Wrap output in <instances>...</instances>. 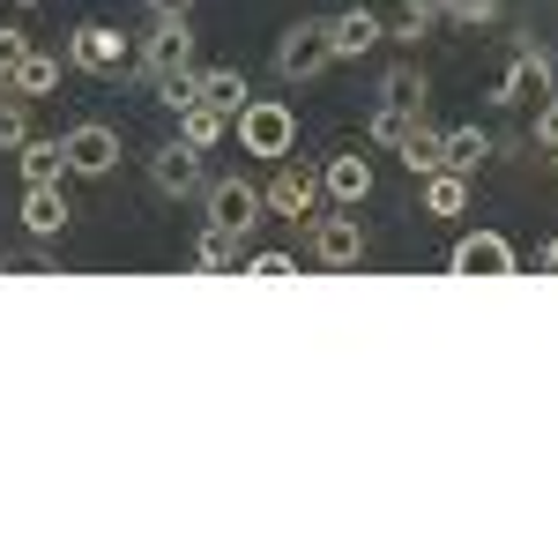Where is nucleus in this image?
Listing matches in <instances>:
<instances>
[{
    "mask_svg": "<svg viewBox=\"0 0 558 558\" xmlns=\"http://www.w3.org/2000/svg\"><path fill=\"white\" fill-rule=\"evenodd\" d=\"M31 52V31H15V23H0V75H15V60Z\"/></svg>",
    "mask_w": 558,
    "mask_h": 558,
    "instance_id": "29",
    "label": "nucleus"
},
{
    "mask_svg": "<svg viewBox=\"0 0 558 558\" xmlns=\"http://www.w3.org/2000/svg\"><path fill=\"white\" fill-rule=\"evenodd\" d=\"M202 209H209V223H223V231L246 239L260 216H268V202H260L254 179H209V186H202Z\"/></svg>",
    "mask_w": 558,
    "mask_h": 558,
    "instance_id": "4",
    "label": "nucleus"
},
{
    "mask_svg": "<svg viewBox=\"0 0 558 558\" xmlns=\"http://www.w3.org/2000/svg\"><path fill=\"white\" fill-rule=\"evenodd\" d=\"M260 202H268V216H320V179L305 172L299 157H276V179L260 186Z\"/></svg>",
    "mask_w": 558,
    "mask_h": 558,
    "instance_id": "6",
    "label": "nucleus"
},
{
    "mask_svg": "<svg viewBox=\"0 0 558 558\" xmlns=\"http://www.w3.org/2000/svg\"><path fill=\"white\" fill-rule=\"evenodd\" d=\"M157 105H194V68H179V75H157Z\"/></svg>",
    "mask_w": 558,
    "mask_h": 558,
    "instance_id": "28",
    "label": "nucleus"
},
{
    "mask_svg": "<svg viewBox=\"0 0 558 558\" xmlns=\"http://www.w3.org/2000/svg\"><path fill=\"white\" fill-rule=\"evenodd\" d=\"M194 268H202V276H223V268H239V231L209 223V231L194 239Z\"/></svg>",
    "mask_w": 558,
    "mask_h": 558,
    "instance_id": "20",
    "label": "nucleus"
},
{
    "mask_svg": "<svg viewBox=\"0 0 558 558\" xmlns=\"http://www.w3.org/2000/svg\"><path fill=\"white\" fill-rule=\"evenodd\" d=\"M380 105H402V112H425V75L402 60V68H387L380 75Z\"/></svg>",
    "mask_w": 558,
    "mask_h": 558,
    "instance_id": "22",
    "label": "nucleus"
},
{
    "mask_svg": "<svg viewBox=\"0 0 558 558\" xmlns=\"http://www.w3.org/2000/svg\"><path fill=\"white\" fill-rule=\"evenodd\" d=\"M551 172H558V149H551Z\"/></svg>",
    "mask_w": 558,
    "mask_h": 558,
    "instance_id": "36",
    "label": "nucleus"
},
{
    "mask_svg": "<svg viewBox=\"0 0 558 558\" xmlns=\"http://www.w3.org/2000/svg\"><path fill=\"white\" fill-rule=\"evenodd\" d=\"M484 157H492V134L484 128H439V165H447V172L470 179Z\"/></svg>",
    "mask_w": 558,
    "mask_h": 558,
    "instance_id": "16",
    "label": "nucleus"
},
{
    "mask_svg": "<svg viewBox=\"0 0 558 558\" xmlns=\"http://www.w3.org/2000/svg\"><path fill=\"white\" fill-rule=\"evenodd\" d=\"M328 60H336V45H328V23H313V15L276 38V75H283V83H313Z\"/></svg>",
    "mask_w": 558,
    "mask_h": 558,
    "instance_id": "2",
    "label": "nucleus"
},
{
    "mask_svg": "<svg viewBox=\"0 0 558 558\" xmlns=\"http://www.w3.org/2000/svg\"><path fill=\"white\" fill-rule=\"evenodd\" d=\"M60 149H68V172H75V179H112V172H120V134L105 128V120L68 128V134H60Z\"/></svg>",
    "mask_w": 558,
    "mask_h": 558,
    "instance_id": "3",
    "label": "nucleus"
},
{
    "mask_svg": "<svg viewBox=\"0 0 558 558\" xmlns=\"http://www.w3.org/2000/svg\"><path fill=\"white\" fill-rule=\"evenodd\" d=\"M499 105H529V97H551V52L544 45H521L514 68L499 75V89H492Z\"/></svg>",
    "mask_w": 558,
    "mask_h": 558,
    "instance_id": "11",
    "label": "nucleus"
},
{
    "mask_svg": "<svg viewBox=\"0 0 558 558\" xmlns=\"http://www.w3.org/2000/svg\"><path fill=\"white\" fill-rule=\"evenodd\" d=\"M149 186H157L165 202L202 194V186H209V179H202V149H194V142H165V149L149 157Z\"/></svg>",
    "mask_w": 558,
    "mask_h": 558,
    "instance_id": "10",
    "label": "nucleus"
},
{
    "mask_svg": "<svg viewBox=\"0 0 558 558\" xmlns=\"http://www.w3.org/2000/svg\"><path fill=\"white\" fill-rule=\"evenodd\" d=\"M514 239L507 231H470V239H454V254H447V276H514Z\"/></svg>",
    "mask_w": 558,
    "mask_h": 558,
    "instance_id": "8",
    "label": "nucleus"
},
{
    "mask_svg": "<svg viewBox=\"0 0 558 558\" xmlns=\"http://www.w3.org/2000/svg\"><path fill=\"white\" fill-rule=\"evenodd\" d=\"M68 194H60V179H45V186H23V231L31 239H60L68 231Z\"/></svg>",
    "mask_w": 558,
    "mask_h": 558,
    "instance_id": "12",
    "label": "nucleus"
},
{
    "mask_svg": "<svg viewBox=\"0 0 558 558\" xmlns=\"http://www.w3.org/2000/svg\"><path fill=\"white\" fill-rule=\"evenodd\" d=\"M68 68H83V75H120V68H128L120 23H83V31L68 38Z\"/></svg>",
    "mask_w": 558,
    "mask_h": 558,
    "instance_id": "9",
    "label": "nucleus"
},
{
    "mask_svg": "<svg viewBox=\"0 0 558 558\" xmlns=\"http://www.w3.org/2000/svg\"><path fill=\"white\" fill-rule=\"evenodd\" d=\"M425 209L432 216H462V209H470V179L447 172V165H439V172H425Z\"/></svg>",
    "mask_w": 558,
    "mask_h": 558,
    "instance_id": "21",
    "label": "nucleus"
},
{
    "mask_svg": "<svg viewBox=\"0 0 558 558\" xmlns=\"http://www.w3.org/2000/svg\"><path fill=\"white\" fill-rule=\"evenodd\" d=\"M0 97H8V75H0Z\"/></svg>",
    "mask_w": 558,
    "mask_h": 558,
    "instance_id": "35",
    "label": "nucleus"
},
{
    "mask_svg": "<svg viewBox=\"0 0 558 558\" xmlns=\"http://www.w3.org/2000/svg\"><path fill=\"white\" fill-rule=\"evenodd\" d=\"M23 142H31V97L8 89V97H0V157H15Z\"/></svg>",
    "mask_w": 558,
    "mask_h": 558,
    "instance_id": "23",
    "label": "nucleus"
},
{
    "mask_svg": "<svg viewBox=\"0 0 558 558\" xmlns=\"http://www.w3.org/2000/svg\"><path fill=\"white\" fill-rule=\"evenodd\" d=\"M402 165H410L417 179L439 172V128H432V120H417V128L402 134Z\"/></svg>",
    "mask_w": 558,
    "mask_h": 558,
    "instance_id": "24",
    "label": "nucleus"
},
{
    "mask_svg": "<svg viewBox=\"0 0 558 558\" xmlns=\"http://www.w3.org/2000/svg\"><path fill=\"white\" fill-rule=\"evenodd\" d=\"M544 276H558V239H551V246H544Z\"/></svg>",
    "mask_w": 558,
    "mask_h": 558,
    "instance_id": "33",
    "label": "nucleus"
},
{
    "mask_svg": "<svg viewBox=\"0 0 558 558\" xmlns=\"http://www.w3.org/2000/svg\"><path fill=\"white\" fill-rule=\"evenodd\" d=\"M179 68H194V23L186 15H157V31L142 38V75L157 83V75H179Z\"/></svg>",
    "mask_w": 558,
    "mask_h": 558,
    "instance_id": "7",
    "label": "nucleus"
},
{
    "mask_svg": "<svg viewBox=\"0 0 558 558\" xmlns=\"http://www.w3.org/2000/svg\"><path fill=\"white\" fill-rule=\"evenodd\" d=\"M15 8H38V0H15Z\"/></svg>",
    "mask_w": 558,
    "mask_h": 558,
    "instance_id": "34",
    "label": "nucleus"
},
{
    "mask_svg": "<svg viewBox=\"0 0 558 558\" xmlns=\"http://www.w3.org/2000/svg\"><path fill=\"white\" fill-rule=\"evenodd\" d=\"M149 15H194V0H142Z\"/></svg>",
    "mask_w": 558,
    "mask_h": 558,
    "instance_id": "32",
    "label": "nucleus"
},
{
    "mask_svg": "<svg viewBox=\"0 0 558 558\" xmlns=\"http://www.w3.org/2000/svg\"><path fill=\"white\" fill-rule=\"evenodd\" d=\"M231 134H239L246 157H291L299 149V112L283 97H246V112L231 120Z\"/></svg>",
    "mask_w": 558,
    "mask_h": 558,
    "instance_id": "1",
    "label": "nucleus"
},
{
    "mask_svg": "<svg viewBox=\"0 0 558 558\" xmlns=\"http://www.w3.org/2000/svg\"><path fill=\"white\" fill-rule=\"evenodd\" d=\"M179 142H194V149L209 157V149L231 142V120H223L216 105H179Z\"/></svg>",
    "mask_w": 558,
    "mask_h": 558,
    "instance_id": "18",
    "label": "nucleus"
},
{
    "mask_svg": "<svg viewBox=\"0 0 558 558\" xmlns=\"http://www.w3.org/2000/svg\"><path fill=\"white\" fill-rule=\"evenodd\" d=\"M320 194H328L336 209H357V202L373 194V165H365L357 149H343V157H328V172H320Z\"/></svg>",
    "mask_w": 558,
    "mask_h": 558,
    "instance_id": "13",
    "label": "nucleus"
},
{
    "mask_svg": "<svg viewBox=\"0 0 558 558\" xmlns=\"http://www.w3.org/2000/svg\"><path fill=\"white\" fill-rule=\"evenodd\" d=\"M417 120H425V112H402V105H380V112H373V142H380V149H402V134L417 128Z\"/></svg>",
    "mask_w": 558,
    "mask_h": 558,
    "instance_id": "26",
    "label": "nucleus"
},
{
    "mask_svg": "<svg viewBox=\"0 0 558 558\" xmlns=\"http://www.w3.org/2000/svg\"><path fill=\"white\" fill-rule=\"evenodd\" d=\"M313 268H357L365 260V223L350 209H336V216H313Z\"/></svg>",
    "mask_w": 558,
    "mask_h": 558,
    "instance_id": "5",
    "label": "nucleus"
},
{
    "mask_svg": "<svg viewBox=\"0 0 558 558\" xmlns=\"http://www.w3.org/2000/svg\"><path fill=\"white\" fill-rule=\"evenodd\" d=\"M439 15H447V0H402V15H395V38H425L432 23H439Z\"/></svg>",
    "mask_w": 558,
    "mask_h": 558,
    "instance_id": "25",
    "label": "nucleus"
},
{
    "mask_svg": "<svg viewBox=\"0 0 558 558\" xmlns=\"http://www.w3.org/2000/svg\"><path fill=\"white\" fill-rule=\"evenodd\" d=\"M387 38V23L373 8H343V15H328V45H336V60H357V52H373Z\"/></svg>",
    "mask_w": 558,
    "mask_h": 558,
    "instance_id": "14",
    "label": "nucleus"
},
{
    "mask_svg": "<svg viewBox=\"0 0 558 558\" xmlns=\"http://www.w3.org/2000/svg\"><path fill=\"white\" fill-rule=\"evenodd\" d=\"M246 97H254V89H246L239 68H194V105H216L223 120H239V112H246Z\"/></svg>",
    "mask_w": 558,
    "mask_h": 558,
    "instance_id": "15",
    "label": "nucleus"
},
{
    "mask_svg": "<svg viewBox=\"0 0 558 558\" xmlns=\"http://www.w3.org/2000/svg\"><path fill=\"white\" fill-rule=\"evenodd\" d=\"M15 165H23V186H45V179L68 172V149H60L52 134H31V142L15 149Z\"/></svg>",
    "mask_w": 558,
    "mask_h": 558,
    "instance_id": "19",
    "label": "nucleus"
},
{
    "mask_svg": "<svg viewBox=\"0 0 558 558\" xmlns=\"http://www.w3.org/2000/svg\"><path fill=\"white\" fill-rule=\"evenodd\" d=\"M536 142H544V149H558V97H544V105H536Z\"/></svg>",
    "mask_w": 558,
    "mask_h": 558,
    "instance_id": "31",
    "label": "nucleus"
},
{
    "mask_svg": "<svg viewBox=\"0 0 558 558\" xmlns=\"http://www.w3.org/2000/svg\"><path fill=\"white\" fill-rule=\"evenodd\" d=\"M246 276H254V283H291L299 260H291V254H254V260H246Z\"/></svg>",
    "mask_w": 558,
    "mask_h": 558,
    "instance_id": "27",
    "label": "nucleus"
},
{
    "mask_svg": "<svg viewBox=\"0 0 558 558\" xmlns=\"http://www.w3.org/2000/svg\"><path fill=\"white\" fill-rule=\"evenodd\" d=\"M499 8H507V0H447V15H454V23H492V15H499Z\"/></svg>",
    "mask_w": 558,
    "mask_h": 558,
    "instance_id": "30",
    "label": "nucleus"
},
{
    "mask_svg": "<svg viewBox=\"0 0 558 558\" xmlns=\"http://www.w3.org/2000/svg\"><path fill=\"white\" fill-rule=\"evenodd\" d=\"M8 89H15V97H31V105H38V97H52V89H60V60L31 45V52L15 60V75H8Z\"/></svg>",
    "mask_w": 558,
    "mask_h": 558,
    "instance_id": "17",
    "label": "nucleus"
}]
</instances>
